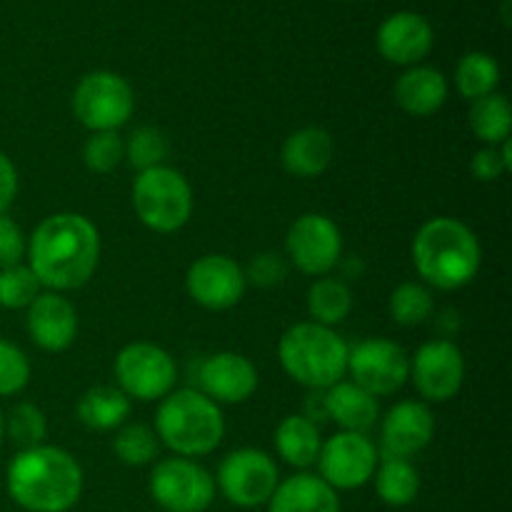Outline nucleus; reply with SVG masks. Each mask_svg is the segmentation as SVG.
Segmentation results:
<instances>
[{
	"label": "nucleus",
	"mask_w": 512,
	"mask_h": 512,
	"mask_svg": "<svg viewBox=\"0 0 512 512\" xmlns=\"http://www.w3.org/2000/svg\"><path fill=\"white\" fill-rule=\"evenodd\" d=\"M323 438L318 425L305 415H288L275 428V450L288 465L298 470H308L318 463Z\"/></svg>",
	"instance_id": "obj_24"
},
{
	"label": "nucleus",
	"mask_w": 512,
	"mask_h": 512,
	"mask_svg": "<svg viewBox=\"0 0 512 512\" xmlns=\"http://www.w3.org/2000/svg\"><path fill=\"white\" fill-rule=\"evenodd\" d=\"M215 493L213 475L190 458H165L150 473V495L165 512H205Z\"/></svg>",
	"instance_id": "obj_10"
},
{
	"label": "nucleus",
	"mask_w": 512,
	"mask_h": 512,
	"mask_svg": "<svg viewBox=\"0 0 512 512\" xmlns=\"http://www.w3.org/2000/svg\"><path fill=\"white\" fill-rule=\"evenodd\" d=\"M433 40L435 35L430 20L413 10L388 15L375 35L378 53L388 63L403 65V68H413V65H420V60L428 58V53L433 50Z\"/></svg>",
	"instance_id": "obj_17"
},
{
	"label": "nucleus",
	"mask_w": 512,
	"mask_h": 512,
	"mask_svg": "<svg viewBox=\"0 0 512 512\" xmlns=\"http://www.w3.org/2000/svg\"><path fill=\"white\" fill-rule=\"evenodd\" d=\"M268 512H340V498L320 475L298 473L278 483Z\"/></svg>",
	"instance_id": "obj_23"
},
{
	"label": "nucleus",
	"mask_w": 512,
	"mask_h": 512,
	"mask_svg": "<svg viewBox=\"0 0 512 512\" xmlns=\"http://www.w3.org/2000/svg\"><path fill=\"white\" fill-rule=\"evenodd\" d=\"M25 253H28V240L23 230L8 213H3L0 215V270L23 263Z\"/></svg>",
	"instance_id": "obj_38"
},
{
	"label": "nucleus",
	"mask_w": 512,
	"mask_h": 512,
	"mask_svg": "<svg viewBox=\"0 0 512 512\" xmlns=\"http://www.w3.org/2000/svg\"><path fill=\"white\" fill-rule=\"evenodd\" d=\"M43 293V285L35 278L28 265H13V268L0 270V308L5 310H28L38 295Z\"/></svg>",
	"instance_id": "obj_34"
},
{
	"label": "nucleus",
	"mask_w": 512,
	"mask_h": 512,
	"mask_svg": "<svg viewBox=\"0 0 512 512\" xmlns=\"http://www.w3.org/2000/svg\"><path fill=\"white\" fill-rule=\"evenodd\" d=\"M323 413L345 433L368 435V430L378 423L380 405L375 395L353 380H340L333 388L323 390Z\"/></svg>",
	"instance_id": "obj_20"
},
{
	"label": "nucleus",
	"mask_w": 512,
	"mask_h": 512,
	"mask_svg": "<svg viewBox=\"0 0 512 512\" xmlns=\"http://www.w3.org/2000/svg\"><path fill=\"white\" fill-rule=\"evenodd\" d=\"M133 210L153 233H178L193 215V188L180 170L168 165L143 170L133 183Z\"/></svg>",
	"instance_id": "obj_6"
},
{
	"label": "nucleus",
	"mask_w": 512,
	"mask_h": 512,
	"mask_svg": "<svg viewBox=\"0 0 512 512\" xmlns=\"http://www.w3.org/2000/svg\"><path fill=\"white\" fill-rule=\"evenodd\" d=\"M168 150V138H165L163 130L153 128V125H143V128L133 130L130 138L125 140V160L138 173L163 165V160L168 158Z\"/></svg>",
	"instance_id": "obj_33"
},
{
	"label": "nucleus",
	"mask_w": 512,
	"mask_h": 512,
	"mask_svg": "<svg viewBox=\"0 0 512 512\" xmlns=\"http://www.w3.org/2000/svg\"><path fill=\"white\" fill-rule=\"evenodd\" d=\"M333 155V135L318 125H308V128H300L288 135L280 160L293 178H318L330 168Z\"/></svg>",
	"instance_id": "obj_22"
},
{
	"label": "nucleus",
	"mask_w": 512,
	"mask_h": 512,
	"mask_svg": "<svg viewBox=\"0 0 512 512\" xmlns=\"http://www.w3.org/2000/svg\"><path fill=\"white\" fill-rule=\"evenodd\" d=\"M155 435L178 458H203L223 443V410L200 390H175L160 400Z\"/></svg>",
	"instance_id": "obj_4"
},
{
	"label": "nucleus",
	"mask_w": 512,
	"mask_h": 512,
	"mask_svg": "<svg viewBox=\"0 0 512 512\" xmlns=\"http://www.w3.org/2000/svg\"><path fill=\"white\" fill-rule=\"evenodd\" d=\"M390 318L403 328H415V325L425 323L433 313V293L428 285L423 283H403L393 290L390 295Z\"/></svg>",
	"instance_id": "obj_32"
},
{
	"label": "nucleus",
	"mask_w": 512,
	"mask_h": 512,
	"mask_svg": "<svg viewBox=\"0 0 512 512\" xmlns=\"http://www.w3.org/2000/svg\"><path fill=\"white\" fill-rule=\"evenodd\" d=\"M25 255L45 290H78L98 268L100 233L85 215L55 213L35 228Z\"/></svg>",
	"instance_id": "obj_1"
},
{
	"label": "nucleus",
	"mask_w": 512,
	"mask_h": 512,
	"mask_svg": "<svg viewBox=\"0 0 512 512\" xmlns=\"http://www.w3.org/2000/svg\"><path fill=\"white\" fill-rule=\"evenodd\" d=\"M5 443V413L0 410V445Z\"/></svg>",
	"instance_id": "obj_41"
},
{
	"label": "nucleus",
	"mask_w": 512,
	"mask_h": 512,
	"mask_svg": "<svg viewBox=\"0 0 512 512\" xmlns=\"http://www.w3.org/2000/svg\"><path fill=\"white\" fill-rule=\"evenodd\" d=\"M245 270L228 255H203L185 275V290L205 310H230L243 300Z\"/></svg>",
	"instance_id": "obj_15"
},
{
	"label": "nucleus",
	"mask_w": 512,
	"mask_h": 512,
	"mask_svg": "<svg viewBox=\"0 0 512 512\" xmlns=\"http://www.w3.org/2000/svg\"><path fill=\"white\" fill-rule=\"evenodd\" d=\"M48 435V418L33 403H18L5 413V440L18 450L38 448Z\"/></svg>",
	"instance_id": "obj_31"
},
{
	"label": "nucleus",
	"mask_w": 512,
	"mask_h": 512,
	"mask_svg": "<svg viewBox=\"0 0 512 512\" xmlns=\"http://www.w3.org/2000/svg\"><path fill=\"white\" fill-rule=\"evenodd\" d=\"M118 388L128 395L130 400H163L165 395L173 393L175 380H178V368L170 358L168 350L153 343H130L115 355L113 363Z\"/></svg>",
	"instance_id": "obj_9"
},
{
	"label": "nucleus",
	"mask_w": 512,
	"mask_h": 512,
	"mask_svg": "<svg viewBox=\"0 0 512 512\" xmlns=\"http://www.w3.org/2000/svg\"><path fill=\"white\" fill-rule=\"evenodd\" d=\"M135 98L128 80L110 70L83 75L73 90V113L90 133L118 130L133 115Z\"/></svg>",
	"instance_id": "obj_7"
},
{
	"label": "nucleus",
	"mask_w": 512,
	"mask_h": 512,
	"mask_svg": "<svg viewBox=\"0 0 512 512\" xmlns=\"http://www.w3.org/2000/svg\"><path fill=\"white\" fill-rule=\"evenodd\" d=\"M500 65L490 53H465L455 68V88L465 100H478L490 93H498Z\"/></svg>",
	"instance_id": "obj_29"
},
{
	"label": "nucleus",
	"mask_w": 512,
	"mask_h": 512,
	"mask_svg": "<svg viewBox=\"0 0 512 512\" xmlns=\"http://www.w3.org/2000/svg\"><path fill=\"white\" fill-rule=\"evenodd\" d=\"M288 260L310 278H325L343 258L340 228L323 213H305L290 225L285 238Z\"/></svg>",
	"instance_id": "obj_11"
},
{
	"label": "nucleus",
	"mask_w": 512,
	"mask_h": 512,
	"mask_svg": "<svg viewBox=\"0 0 512 512\" xmlns=\"http://www.w3.org/2000/svg\"><path fill=\"white\" fill-rule=\"evenodd\" d=\"M30 383V360L10 340L0 338V398L23 393Z\"/></svg>",
	"instance_id": "obj_36"
},
{
	"label": "nucleus",
	"mask_w": 512,
	"mask_h": 512,
	"mask_svg": "<svg viewBox=\"0 0 512 512\" xmlns=\"http://www.w3.org/2000/svg\"><path fill=\"white\" fill-rule=\"evenodd\" d=\"M470 170L478 180L483 183H495V180L503 178L508 170H512V148H510V140L500 145H488V148L478 150L470 163Z\"/></svg>",
	"instance_id": "obj_37"
},
{
	"label": "nucleus",
	"mask_w": 512,
	"mask_h": 512,
	"mask_svg": "<svg viewBox=\"0 0 512 512\" xmlns=\"http://www.w3.org/2000/svg\"><path fill=\"white\" fill-rule=\"evenodd\" d=\"M378 445L363 433H335L320 448L318 470L320 478L338 493V490H358L373 480L378 470Z\"/></svg>",
	"instance_id": "obj_13"
},
{
	"label": "nucleus",
	"mask_w": 512,
	"mask_h": 512,
	"mask_svg": "<svg viewBox=\"0 0 512 512\" xmlns=\"http://www.w3.org/2000/svg\"><path fill=\"white\" fill-rule=\"evenodd\" d=\"M353 310V290L340 278H318L308 288V313L313 323L335 328Z\"/></svg>",
	"instance_id": "obj_27"
},
{
	"label": "nucleus",
	"mask_w": 512,
	"mask_h": 512,
	"mask_svg": "<svg viewBox=\"0 0 512 512\" xmlns=\"http://www.w3.org/2000/svg\"><path fill=\"white\" fill-rule=\"evenodd\" d=\"M395 100L413 118H428L445 105L450 93L448 78L430 65H413L395 80Z\"/></svg>",
	"instance_id": "obj_21"
},
{
	"label": "nucleus",
	"mask_w": 512,
	"mask_h": 512,
	"mask_svg": "<svg viewBox=\"0 0 512 512\" xmlns=\"http://www.w3.org/2000/svg\"><path fill=\"white\" fill-rule=\"evenodd\" d=\"M410 378L420 398L448 403L460 393L465 380V358L453 340H430L410 360Z\"/></svg>",
	"instance_id": "obj_14"
},
{
	"label": "nucleus",
	"mask_w": 512,
	"mask_h": 512,
	"mask_svg": "<svg viewBox=\"0 0 512 512\" xmlns=\"http://www.w3.org/2000/svg\"><path fill=\"white\" fill-rule=\"evenodd\" d=\"M28 335L45 353H63L75 343L78 335V313L75 305L63 293L43 290L33 303L28 305Z\"/></svg>",
	"instance_id": "obj_19"
},
{
	"label": "nucleus",
	"mask_w": 512,
	"mask_h": 512,
	"mask_svg": "<svg viewBox=\"0 0 512 512\" xmlns=\"http://www.w3.org/2000/svg\"><path fill=\"white\" fill-rule=\"evenodd\" d=\"M478 235L455 218L428 220L413 238V263L420 278L438 290H460L480 270Z\"/></svg>",
	"instance_id": "obj_3"
},
{
	"label": "nucleus",
	"mask_w": 512,
	"mask_h": 512,
	"mask_svg": "<svg viewBox=\"0 0 512 512\" xmlns=\"http://www.w3.org/2000/svg\"><path fill=\"white\" fill-rule=\"evenodd\" d=\"M348 375L375 398L393 395L410 380V355L393 340L368 338L350 348Z\"/></svg>",
	"instance_id": "obj_12"
},
{
	"label": "nucleus",
	"mask_w": 512,
	"mask_h": 512,
	"mask_svg": "<svg viewBox=\"0 0 512 512\" xmlns=\"http://www.w3.org/2000/svg\"><path fill=\"white\" fill-rule=\"evenodd\" d=\"M373 480L378 498L390 508H408L418 500L420 475L410 460L380 458Z\"/></svg>",
	"instance_id": "obj_26"
},
{
	"label": "nucleus",
	"mask_w": 512,
	"mask_h": 512,
	"mask_svg": "<svg viewBox=\"0 0 512 512\" xmlns=\"http://www.w3.org/2000/svg\"><path fill=\"white\" fill-rule=\"evenodd\" d=\"M353 3H363V0H353Z\"/></svg>",
	"instance_id": "obj_42"
},
{
	"label": "nucleus",
	"mask_w": 512,
	"mask_h": 512,
	"mask_svg": "<svg viewBox=\"0 0 512 512\" xmlns=\"http://www.w3.org/2000/svg\"><path fill=\"white\" fill-rule=\"evenodd\" d=\"M200 393L218 405H240L258 390V370L245 355L215 353L200 365Z\"/></svg>",
	"instance_id": "obj_18"
},
{
	"label": "nucleus",
	"mask_w": 512,
	"mask_h": 512,
	"mask_svg": "<svg viewBox=\"0 0 512 512\" xmlns=\"http://www.w3.org/2000/svg\"><path fill=\"white\" fill-rule=\"evenodd\" d=\"M10 500L25 512H68L83 495V468L55 445L18 450L5 470Z\"/></svg>",
	"instance_id": "obj_2"
},
{
	"label": "nucleus",
	"mask_w": 512,
	"mask_h": 512,
	"mask_svg": "<svg viewBox=\"0 0 512 512\" xmlns=\"http://www.w3.org/2000/svg\"><path fill=\"white\" fill-rule=\"evenodd\" d=\"M130 398L113 385H95L78 400V420L90 430H118L130 418Z\"/></svg>",
	"instance_id": "obj_25"
},
{
	"label": "nucleus",
	"mask_w": 512,
	"mask_h": 512,
	"mask_svg": "<svg viewBox=\"0 0 512 512\" xmlns=\"http://www.w3.org/2000/svg\"><path fill=\"white\" fill-rule=\"evenodd\" d=\"M278 483V465L265 450L258 448H240L228 453L220 460L215 475V490H220L228 503L243 510L268 505Z\"/></svg>",
	"instance_id": "obj_8"
},
{
	"label": "nucleus",
	"mask_w": 512,
	"mask_h": 512,
	"mask_svg": "<svg viewBox=\"0 0 512 512\" xmlns=\"http://www.w3.org/2000/svg\"><path fill=\"white\" fill-rule=\"evenodd\" d=\"M285 275H288V263L275 253L255 255L245 270V280L255 283L258 288H275V285L283 283Z\"/></svg>",
	"instance_id": "obj_39"
},
{
	"label": "nucleus",
	"mask_w": 512,
	"mask_h": 512,
	"mask_svg": "<svg viewBox=\"0 0 512 512\" xmlns=\"http://www.w3.org/2000/svg\"><path fill=\"white\" fill-rule=\"evenodd\" d=\"M115 458L130 468H143L150 465L160 453V440L153 428L143 423H125L120 425L113 438Z\"/></svg>",
	"instance_id": "obj_30"
},
{
	"label": "nucleus",
	"mask_w": 512,
	"mask_h": 512,
	"mask_svg": "<svg viewBox=\"0 0 512 512\" xmlns=\"http://www.w3.org/2000/svg\"><path fill=\"white\" fill-rule=\"evenodd\" d=\"M15 195H18V170L13 160L0 150V215L8 213L10 205L15 203Z\"/></svg>",
	"instance_id": "obj_40"
},
{
	"label": "nucleus",
	"mask_w": 512,
	"mask_h": 512,
	"mask_svg": "<svg viewBox=\"0 0 512 512\" xmlns=\"http://www.w3.org/2000/svg\"><path fill=\"white\" fill-rule=\"evenodd\" d=\"M435 435V418L430 408L418 400L395 403L380 425V458L410 460L423 453Z\"/></svg>",
	"instance_id": "obj_16"
},
{
	"label": "nucleus",
	"mask_w": 512,
	"mask_h": 512,
	"mask_svg": "<svg viewBox=\"0 0 512 512\" xmlns=\"http://www.w3.org/2000/svg\"><path fill=\"white\" fill-rule=\"evenodd\" d=\"M350 345L335 328L318 323H298L283 333L278 358L295 383L310 390H328L348 375Z\"/></svg>",
	"instance_id": "obj_5"
},
{
	"label": "nucleus",
	"mask_w": 512,
	"mask_h": 512,
	"mask_svg": "<svg viewBox=\"0 0 512 512\" xmlns=\"http://www.w3.org/2000/svg\"><path fill=\"white\" fill-rule=\"evenodd\" d=\"M125 160V140L118 130H103V133H90L83 145V163L93 173H113Z\"/></svg>",
	"instance_id": "obj_35"
},
{
	"label": "nucleus",
	"mask_w": 512,
	"mask_h": 512,
	"mask_svg": "<svg viewBox=\"0 0 512 512\" xmlns=\"http://www.w3.org/2000/svg\"><path fill=\"white\" fill-rule=\"evenodd\" d=\"M468 125L475 138L485 145H500L510 140L512 110L508 98L503 93H490L485 98L473 100Z\"/></svg>",
	"instance_id": "obj_28"
}]
</instances>
